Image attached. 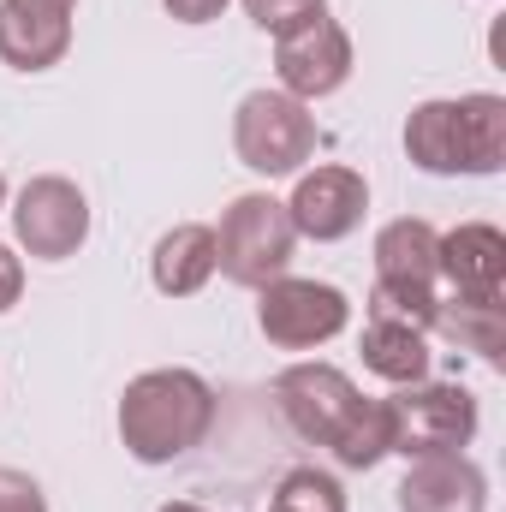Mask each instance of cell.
I'll return each mask as SVG.
<instances>
[{
  "instance_id": "cell-25",
  "label": "cell",
  "mask_w": 506,
  "mask_h": 512,
  "mask_svg": "<svg viewBox=\"0 0 506 512\" xmlns=\"http://www.w3.org/2000/svg\"><path fill=\"white\" fill-rule=\"evenodd\" d=\"M155 512H203L197 501H167V507H155Z\"/></svg>"
},
{
  "instance_id": "cell-8",
  "label": "cell",
  "mask_w": 506,
  "mask_h": 512,
  "mask_svg": "<svg viewBox=\"0 0 506 512\" xmlns=\"http://www.w3.org/2000/svg\"><path fill=\"white\" fill-rule=\"evenodd\" d=\"M12 233L36 262H66L90 245V197L60 173H36L12 197Z\"/></svg>"
},
{
  "instance_id": "cell-10",
  "label": "cell",
  "mask_w": 506,
  "mask_h": 512,
  "mask_svg": "<svg viewBox=\"0 0 506 512\" xmlns=\"http://www.w3.org/2000/svg\"><path fill=\"white\" fill-rule=\"evenodd\" d=\"M435 268L453 286L459 304H501L506 298V233L489 221H465L453 233H441Z\"/></svg>"
},
{
  "instance_id": "cell-26",
  "label": "cell",
  "mask_w": 506,
  "mask_h": 512,
  "mask_svg": "<svg viewBox=\"0 0 506 512\" xmlns=\"http://www.w3.org/2000/svg\"><path fill=\"white\" fill-rule=\"evenodd\" d=\"M0 209H6V173H0Z\"/></svg>"
},
{
  "instance_id": "cell-6",
  "label": "cell",
  "mask_w": 506,
  "mask_h": 512,
  "mask_svg": "<svg viewBox=\"0 0 506 512\" xmlns=\"http://www.w3.org/2000/svg\"><path fill=\"white\" fill-rule=\"evenodd\" d=\"M352 322V298L328 280H298V274H280L256 292V328L268 346L280 352H316L328 340H340Z\"/></svg>"
},
{
  "instance_id": "cell-1",
  "label": "cell",
  "mask_w": 506,
  "mask_h": 512,
  "mask_svg": "<svg viewBox=\"0 0 506 512\" xmlns=\"http://www.w3.org/2000/svg\"><path fill=\"white\" fill-rule=\"evenodd\" d=\"M274 405L286 429L310 447H328L346 471H370L387 459V405L364 399L358 382L334 364H292L274 376Z\"/></svg>"
},
{
  "instance_id": "cell-16",
  "label": "cell",
  "mask_w": 506,
  "mask_h": 512,
  "mask_svg": "<svg viewBox=\"0 0 506 512\" xmlns=\"http://www.w3.org/2000/svg\"><path fill=\"white\" fill-rule=\"evenodd\" d=\"M364 370L381 376L387 387H411V382H429V334L411 328V322H387V316H370L364 340Z\"/></svg>"
},
{
  "instance_id": "cell-4",
  "label": "cell",
  "mask_w": 506,
  "mask_h": 512,
  "mask_svg": "<svg viewBox=\"0 0 506 512\" xmlns=\"http://www.w3.org/2000/svg\"><path fill=\"white\" fill-rule=\"evenodd\" d=\"M298 251V227L286 215L280 197L268 191H245L221 209V227H215V274H227L233 286H251L262 292L268 280H280L292 268Z\"/></svg>"
},
{
  "instance_id": "cell-17",
  "label": "cell",
  "mask_w": 506,
  "mask_h": 512,
  "mask_svg": "<svg viewBox=\"0 0 506 512\" xmlns=\"http://www.w3.org/2000/svg\"><path fill=\"white\" fill-rule=\"evenodd\" d=\"M405 155L411 167L435 173V179H459V131H453V96L417 102L405 114Z\"/></svg>"
},
{
  "instance_id": "cell-5",
  "label": "cell",
  "mask_w": 506,
  "mask_h": 512,
  "mask_svg": "<svg viewBox=\"0 0 506 512\" xmlns=\"http://www.w3.org/2000/svg\"><path fill=\"white\" fill-rule=\"evenodd\" d=\"M316 143H322L316 114L304 102H292L286 90H251L239 102V114H233V149L262 179L304 173V161L316 155Z\"/></svg>"
},
{
  "instance_id": "cell-19",
  "label": "cell",
  "mask_w": 506,
  "mask_h": 512,
  "mask_svg": "<svg viewBox=\"0 0 506 512\" xmlns=\"http://www.w3.org/2000/svg\"><path fill=\"white\" fill-rule=\"evenodd\" d=\"M274 507L280 512H346V489L340 477L316 471V465H298L274 483Z\"/></svg>"
},
{
  "instance_id": "cell-23",
  "label": "cell",
  "mask_w": 506,
  "mask_h": 512,
  "mask_svg": "<svg viewBox=\"0 0 506 512\" xmlns=\"http://www.w3.org/2000/svg\"><path fill=\"white\" fill-rule=\"evenodd\" d=\"M167 6V18H179V24H215L233 0H161Z\"/></svg>"
},
{
  "instance_id": "cell-14",
  "label": "cell",
  "mask_w": 506,
  "mask_h": 512,
  "mask_svg": "<svg viewBox=\"0 0 506 512\" xmlns=\"http://www.w3.org/2000/svg\"><path fill=\"white\" fill-rule=\"evenodd\" d=\"M453 131H459V173L489 179L506 167V96L495 90L453 96Z\"/></svg>"
},
{
  "instance_id": "cell-20",
  "label": "cell",
  "mask_w": 506,
  "mask_h": 512,
  "mask_svg": "<svg viewBox=\"0 0 506 512\" xmlns=\"http://www.w3.org/2000/svg\"><path fill=\"white\" fill-rule=\"evenodd\" d=\"M245 12H251L256 30L280 36V30H292V24H304V18L328 12V0H245Z\"/></svg>"
},
{
  "instance_id": "cell-9",
  "label": "cell",
  "mask_w": 506,
  "mask_h": 512,
  "mask_svg": "<svg viewBox=\"0 0 506 512\" xmlns=\"http://www.w3.org/2000/svg\"><path fill=\"white\" fill-rule=\"evenodd\" d=\"M364 209H370V179L358 167H310L298 173L292 197H286V215L298 227V239H316V245H340L364 227Z\"/></svg>"
},
{
  "instance_id": "cell-7",
  "label": "cell",
  "mask_w": 506,
  "mask_h": 512,
  "mask_svg": "<svg viewBox=\"0 0 506 512\" xmlns=\"http://www.w3.org/2000/svg\"><path fill=\"white\" fill-rule=\"evenodd\" d=\"M352 66H358L352 36L328 12H316V18H304V24H292V30L274 36V78H280L274 90H286L304 108L310 102H328L334 90H346Z\"/></svg>"
},
{
  "instance_id": "cell-22",
  "label": "cell",
  "mask_w": 506,
  "mask_h": 512,
  "mask_svg": "<svg viewBox=\"0 0 506 512\" xmlns=\"http://www.w3.org/2000/svg\"><path fill=\"white\" fill-rule=\"evenodd\" d=\"M18 298H24V262H18L12 245H0V316H6Z\"/></svg>"
},
{
  "instance_id": "cell-3",
  "label": "cell",
  "mask_w": 506,
  "mask_h": 512,
  "mask_svg": "<svg viewBox=\"0 0 506 512\" xmlns=\"http://www.w3.org/2000/svg\"><path fill=\"white\" fill-rule=\"evenodd\" d=\"M387 405V453L399 459H441V453H465L483 429V405L477 393L459 382H411L393 387Z\"/></svg>"
},
{
  "instance_id": "cell-27",
  "label": "cell",
  "mask_w": 506,
  "mask_h": 512,
  "mask_svg": "<svg viewBox=\"0 0 506 512\" xmlns=\"http://www.w3.org/2000/svg\"><path fill=\"white\" fill-rule=\"evenodd\" d=\"M268 512H280V507H268Z\"/></svg>"
},
{
  "instance_id": "cell-18",
  "label": "cell",
  "mask_w": 506,
  "mask_h": 512,
  "mask_svg": "<svg viewBox=\"0 0 506 512\" xmlns=\"http://www.w3.org/2000/svg\"><path fill=\"white\" fill-rule=\"evenodd\" d=\"M435 328H441L459 352H477L483 364H495V370H501V346H506L501 304H459V298H441Z\"/></svg>"
},
{
  "instance_id": "cell-21",
  "label": "cell",
  "mask_w": 506,
  "mask_h": 512,
  "mask_svg": "<svg viewBox=\"0 0 506 512\" xmlns=\"http://www.w3.org/2000/svg\"><path fill=\"white\" fill-rule=\"evenodd\" d=\"M0 512H48L42 483L24 477V471H12V465H0Z\"/></svg>"
},
{
  "instance_id": "cell-12",
  "label": "cell",
  "mask_w": 506,
  "mask_h": 512,
  "mask_svg": "<svg viewBox=\"0 0 506 512\" xmlns=\"http://www.w3.org/2000/svg\"><path fill=\"white\" fill-rule=\"evenodd\" d=\"M72 54V12H36L0 0V60L12 72H48Z\"/></svg>"
},
{
  "instance_id": "cell-11",
  "label": "cell",
  "mask_w": 506,
  "mask_h": 512,
  "mask_svg": "<svg viewBox=\"0 0 506 512\" xmlns=\"http://www.w3.org/2000/svg\"><path fill=\"white\" fill-rule=\"evenodd\" d=\"M399 512H489V477L471 453L411 459L399 483Z\"/></svg>"
},
{
  "instance_id": "cell-15",
  "label": "cell",
  "mask_w": 506,
  "mask_h": 512,
  "mask_svg": "<svg viewBox=\"0 0 506 512\" xmlns=\"http://www.w3.org/2000/svg\"><path fill=\"white\" fill-rule=\"evenodd\" d=\"M435 245L441 233L417 215H399L376 233V280L381 286H435L441 268H435Z\"/></svg>"
},
{
  "instance_id": "cell-2",
  "label": "cell",
  "mask_w": 506,
  "mask_h": 512,
  "mask_svg": "<svg viewBox=\"0 0 506 512\" xmlns=\"http://www.w3.org/2000/svg\"><path fill=\"white\" fill-rule=\"evenodd\" d=\"M215 429V387L197 370H143L120 393V441L137 465H173Z\"/></svg>"
},
{
  "instance_id": "cell-13",
  "label": "cell",
  "mask_w": 506,
  "mask_h": 512,
  "mask_svg": "<svg viewBox=\"0 0 506 512\" xmlns=\"http://www.w3.org/2000/svg\"><path fill=\"white\" fill-rule=\"evenodd\" d=\"M149 280L161 298H197L215 280V227H203V221L167 227L149 256Z\"/></svg>"
},
{
  "instance_id": "cell-24",
  "label": "cell",
  "mask_w": 506,
  "mask_h": 512,
  "mask_svg": "<svg viewBox=\"0 0 506 512\" xmlns=\"http://www.w3.org/2000/svg\"><path fill=\"white\" fill-rule=\"evenodd\" d=\"M12 6H36V12H72L78 0H12Z\"/></svg>"
}]
</instances>
